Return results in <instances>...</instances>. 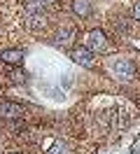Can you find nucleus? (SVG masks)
Instances as JSON below:
<instances>
[{
	"label": "nucleus",
	"instance_id": "obj_10",
	"mask_svg": "<svg viewBox=\"0 0 140 154\" xmlns=\"http://www.w3.org/2000/svg\"><path fill=\"white\" fill-rule=\"evenodd\" d=\"M12 154H21V152H12Z\"/></svg>",
	"mask_w": 140,
	"mask_h": 154
},
{
	"label": "nucleus",
	"instance_id": "obj_5",
	"mask_svg": "<svg viewBox=\"0 0 140 154\" xmlns=\"http://www.w3.org/2000/svg\"><path fill=\"white\" fill-rule=\"evenodd\" d=\"M0 61H2L5 66H21V63H23V51H21V49H5V51L0 54Z\"/></svg>",
	"mask_w": 140,
	"mask_h": 154
},
{
	"label": "nucleus",
	"instance_id": "obj_1",
	"mask_svg": "<svg viewBox=\"0 0 140 154\" xmlns=\"http://www.w3.org/2000/svg\"><path fill=\"white\" fill-rule=\"evenodd\" d=\"M107 75L117 82H131L135 79V63L129 58H110L107 61Z\"/></svg>",
	"mask_w": 140,
	"mask_h": 154
},
{
	"label": "nucleus",
	"instance_id": "obj_3",
	"mask_svg": "<svg viewBox=\"0 0 140 154\" xmlns=\"http://www.w3.org/2000/svg\"><path fill=\"white\" fill-rule=\"evenodd\" d=\"M23 115H26L23 105L12 103V100H0V117L2 119H21Z\"/></svg>",
	"mask_w": 140,
	"mask_h": 154
},
{
	"label": "nucleus",
	"instance_id": "obj_4",
	"mask_svg": "<svg viewBox=\"0 0 140 154\" xmlns=\"http://www.w3.org/2000/svg\"><path fill=\"white\" fill-rule=\"evenodd\" d=\"M73 61L77 63V66H82V68H93V66H96L93 51H91V49H86V47L75 49V51H73Z\"/></svg>",
	"mask_w": 140,
	"mask_h": 154
},
{
	"label": "nucleus",
	"instance_id": "obj_9",
	"mask_svg": "<svg viewBox=\"0 0 140 154\" xmlns=\"http://www.w3.org/2000/svg\"><path fill=\"white\" fill-rule=\"evenodd\" d=\"M133 12H135V19L140 21V2H135V10H133Z\"/></svg>",
	"mask_w": 140,
	"mask_h": 154
},
{
	"label": "nucleus",
	"instance_id": "obj_7",
	"mask_svg": "<svg viewBox=\"0 0 140 154\" xmlns=\"http://www.w3.org/2000/svg\"><path fill=\"white\" fill-rule=\"evenodd\" d=\"M49 154H68V145L58 140V143H54V147L49 149Z\"/></svg>",
	"mask_w": 140,
	"mask_h": 154
},
{
	"label": "nucleus",
	"instance_id": "obj_2",
	"mask_svg": "<svg viewBox=\"0 0 140 154\" xmlns=\"http://www.w3.org/2000/svg\"><path fill=\"white\" fill-rule=\"evenodd\" d=\"M105 47H107V38L101 28H91L86 33V49H91L96 54V51H103Z\"/></svg>",
	"mask_w": 140,
	"mask_h": 154
},
{
	"label": "nucleus",
	"instance_id": "obj_6",
	"mask_svg": "<svg viewBox=\"0 0 140 154\" xmlns=\"http://www.w3.org/2000/svg\"><path fill=\"white\" fill-rule=\"evenodd\" d=\"M73 12L77 17H86L91 12V2L89 0H73Z\"/></svg>",
	"mask_w": 140,
	"mask_h": 154
},
{
	"label": "nucleus",
	"instance_id": "obj_8",
	"mask_svg": "<svg viewBox=\"0 0 140 154\" xmlns=\"http://www.w3.org/2000/svg\"><path fill=\"white\" fill-rule=\"evenodd\" d=\"M73 35H75V30H70V28H68V30H58L56 40H61V42H68V40L73 38Z\"/></svg>",
	"mask_w": 140,
	"mask_h": 154
}]
</instances>
